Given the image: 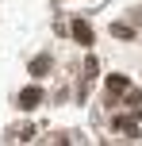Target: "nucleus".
Listing matches in <instances>:
<instances>
[{
  "label": "nucleus",
  "instance_id": "1",
  "mask_svg": "<svg viewBox=\"0 0 142 146\" xmlns=\"http://www.w3.org/2000/svg\"><path fill=\"white\" fill-rule=\"evenodd\" d=\"M73 38H77V42H85V46H92V27H89L85 19H77V23H73Z\"/></svg>",
  "mask_w": 142,
  "mask_h": 146
},
{
  "label": "nucleus",
  "instance_id": "2",
  "mask_svg": "<svg viewBox=\"0 0 142 146\" xmlns=\"http://www.w3.org/2000/svg\"><path fill=\"white\" fill-rule=\"evenodd\" d=\"M38 100H42V88H23L19 92V108H35Z\"/></svg>",
  "mask_w": 142,
  "mask_h": 146
},
{
  "label": "nucleus",
  "instance_id": "3",
  "mask_svg": "<svg viewBox=\"0 0 142 146\" xmlns=\"http://www.w3.org/2000/svg\"><path fill=\"white\" fill-rule=\"evenodd\" d=\"M115 131H119V135H127V139H138V127H135V119H115Z\"/></svg>",
  "mask_w": 142,
  "mask_h": 146
},
{
  "label": "nucleus",
  "instance_id": "4",
  "mask_svg": "<svg viewBox=\"0 0 142 146\" xmlns=\"http://www.w3.org/2000/svg\"><path fill=\"white\" fill-rule=\"evenodd\" d=\"M108 88H112V92H127V77H119V73L108 77Z\"/></svg>",
  "mask_w": 142,
  "mask_h": 146
},
{
  "label": "nucleus",
  "instance_id": "5",
  "mask_svg": "<svg viewBox=\"0 0 142 146\" xmlns=\"http://www.w3.org/2000/svg\"><path fill=\"white\" fill-rule=\"evenodd\" d=\"M112 31H115V38H135V31H131V27H127V23H115V27H112Z\"/></svg>",
  "mask_w": 142,
  "mask_h": 146
},
{
  "label": "nucleus",
  "instance_id": "6",
  "mask_svg": "<svg viewBox=\"0 0 142 146\" xmlns=\"http://www.w3.org/2000/svg\"><path fill=\"white\" fill-rule=\"evenodd\" d=\"M46 69H50V58H46V54H42V58H35V73H46Z\"/></svg>",
  "mask_w": 142,
  "mask_h": 146
}]
</instances>
